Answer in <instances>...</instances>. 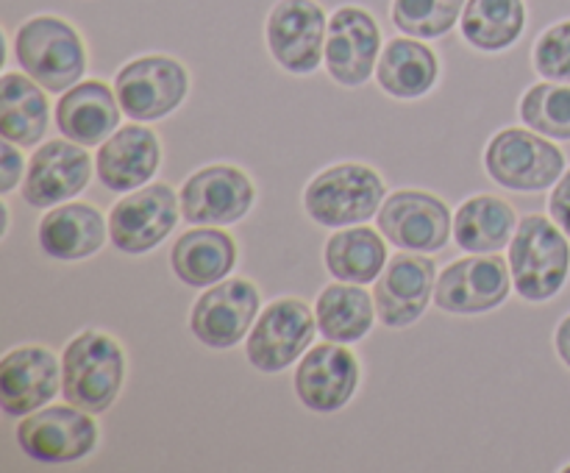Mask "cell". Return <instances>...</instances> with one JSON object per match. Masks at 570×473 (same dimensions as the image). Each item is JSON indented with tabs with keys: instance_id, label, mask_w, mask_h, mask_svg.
Instances as JSON below:
<instances>
[{
	"instance_id": "21",
	"label": "cell",
	"mask_w": 570,
	"mask_h": 473,
	"mask_svg": "<svg viewBox=\"0 0 570 473\" xmlns=\"http://www.w3.org/2000/svg\"><path fill=\"white\" fill-rule=\"evenodd\" d=\"M120 100L104 81H81L56 104V126L61 137L78 145H100L120 126Z\"/></svg>"
},
{
	"instance_id": "9",
	"label": "cell",
	"mask_w": 570,
	"mask_h": 473,
	"mask_svg": "<svg viewBox=\"0 0 570 473\" xmlns=\"http://www.w3.org/2000/svg\"><path fill=\"white\" fill-rule=\"evenodd\" d=\"M379 228L401 250L434 254L445 248L451 237L449 206L432 193L401 189L393 193L379 209Z\"/></svg>"
},
{
	"instance_id": "33",
	"label": "cell",
	"mask_w": 570,
	"mask_h": 473,
	"mask_svg": "<svg viewBox=\"0 0 570 473\" xmlns=\"http://www.w3.org/2000/svg\"><path fill=\"white\" fill-rule=\"evenodd\" d=\"M20 176L22 154L14 148V142L3 139V145H0V187H3V193H11L17 187V181H20Z\"/></svg>"
},
{
	"instance_id": "7",
	"label": "cell",
	"mask_w": 570,
	"mask_h": 473,
	"mask_svg": "<svg viewBox=\"0 0 570 473\" xmlns=\"http://www.w3.org/2000/svg\"><path fill=\"white\" fill-rule=\"evenodd\" d=\"M189 76L170 56H142L117 72L115 92L131 120H159L184 104Z\"/></svg>"
},
{
	"instance_id": "36",
	"label": "cell",
	"mask_w": 570,
	"mask_h": 473,
	"mask_svg": "<svg viewBox=\"0 0 570 473\" xmlns=\"http://www.w3.org/2000/svg\"><path fill=\"white\" fill-rule=\"evenodd\" d=\"M568 471H570V465H568Z\"/></svg>"
},
{
	"instance_id": "22",
	"label": "cell",
	"mask_w": 570,
	"mask_h": 473,
	"mask_svg": "<svg viewBox=\"0 0 570 473\" xmlns=\"http://www.w3.org/2000/svg\"><path fill=\"white\" fill-rule=\"evenodd\" d=\"M106 231L109 226H106L100 209L89 204H65L42 217L39 245L50 259L78 262L104 248Z\"/></svg>"
},
{
	"instance_id": "31",
	"label": "cell",
	"mask_w": 570,
	"mask_h": 473,
	"mask_svg": "<svg viewBox=\"0 0 570 473\" xmlns=\"http://www.w3.org/2000/svg\"><path fill=\"white\" fill-rule=\"evenodd\" d=\"M468 0H393V22L406 37L438 39L454 28Z\"/></svg>"
},
{
	"instance_id": "15",
	"label": "cell",
	"mask_w": 570,
	"mask_h": 473,
	"mask_svg": "<svg viewBox=\"0 0 570 473\" xmlns=\"http://www.w3.org/2000/svg\"><path fill=\"white\" fill-rule=\"evenodd\" d=\"M434 287H438V270L432 259L423 254L393 256L379 273L373 289L379 321L390 328L412 326L426 312Z\"/></svg>"
},
{
	"instance_id": "28",
	"label": "cell",
	"mask_w": 570,
	"mask_h": 473,
	"mask_svg": "<svg viewBox=\"0 0 570 473\" xmlns=\"http://www.w3.org/2000/svg\"><path fill=\"white\" fill-rule=\"evenodd\" d=\"M387 265V248L373 228H345L326 243V267L337 282H376Z\"/></svg>"
},
{
	"instance_id": "18",
	"label": "cell",
	"mask_w": 570,
	"mask_h": 473,
	"mask_svg": "<svg viewBox=\"0 0 570 473\" xmlns=\"http://www.w3.org/2000/svg\"><path fill=\"white\" fill-rule=\"evenodd\" d=\"M92 176L89 154L72 139H50L28 161L26 181H22V198L37 209L61 204L81 193Z\"/></svg>"
},
{
	"instance_id": "23",
	"label": "cell",
	"mask_w": 570,
	"mask_h": 473,
	"mask_svg": "<svg viewBox=\"0 0 570 473\" xmlns=\"http://www.w3.org/2000/svg\"><path fill=\"white\" fill-rule=\"evenodd\" d=\"M237 262V245L217 228H193L181 234L170 250L173 273L189 287H209L223 282Z\"/></svg>"
},
{
	"instance_id": "19",
	"label": "cell",
	"mask_w": 570,
	"mask_h": 473,
	"mask_svg": "<svg viewBox=\"0 0 570 473\" xmlns=\"http://www.w3.org/2000/svg\"><path fill=\"white\" fill-rule=\"evenodd\" d=\"M59 359L42 345H22L0 362V406L9 417L31 415L59 393Z\"/></svg>"
},
{
	"instance_id": "29",
	"label": "cell",
	"mask_w": 570,
	"mask_h": 473,
	"mask_svg": "<svg viewBox=\"0 0 570 473\" xmlns=\"http://www.w3.org/2000/svg\"><path fill=\"white\" fill-rule=\"evenodd\" d=\"M527 26L521 0H468L462 11V33L479 50H504L518 42Z\"/></svg>"
},
{
	"instance_id": "2",
	"label": "cell",
	"mask_w": 570,
	"mask_h": 473,
	"mask_svg": "<svg viewBox=\"0 0 570 473\" xmlns=\"http://www.w3.org/2000/svg\"><path fill=\"white\" fill-rule=\"evenodd\" d=\"M568 234L543 215H529L518 223L510 243L512 284L523 300H549L566 287L570 270Z\"/></svg>"
},
{
	"instance_id": "27",
	"label": "cell",
	"mask_w": 570,
	"mask_h": 473,
	"mask_svg": "<svg viewBox=\"0 0 570 473\" xmlns=\"http://www.w3.org/2000/svg\"><path fill=\"white\" fill-rule=\"evenodd\" d=\"M373 300L376 298H371L362 284H332L317 298V328L332 343H356L373 326V317H376Z\"/></svg>"
},
{
	"instance_id": "1",
	"label": "cell",
	"mask_w": 570,
	"mask_h": 473,
	"mask_svg": "<svg viewBox=\"0 0 570 473\" xmlns=\"http://www.w3.org/2000/svg\"><path fill=\"white\" fill-rule=\"evenodd\" d=\"M126 376L120 343L104 332L76 334L61 356V390L67 404L83 412H106L117 401Z\"/></svg>"
},
{
	"instance_id": "5",
	"label": "cell",
	"mask_w": 570,
	"mask_h": 473,
	"mask_svg": "<svg viewBox=\"0 0 570 473\" xmlns=\"http://www.w3.org/2000/svg\"><path fill=\"white\" fill-rule=\"evenodd\" d=\"M490 178L515 193L549 189L566 173V156L549 139L527 128H504L484 150Z\"/></svg>"
},
{
	"instance_id": "35",
	"label": "cell",
	"mask_w": 570,
	"mask_h": 473,
	"mask_svg": "<svg viewBox=\"0 0 570 473\" xmlns=\"http://www.w3.org/2000/svg\"><path fill=\"white\" fill-rule=\"evenodd\" d=\"M557 354H560L562 362L570 367V315L560 323V328H557Z\"/></svg>"
},
{
	"instance_id": "10",
	"label": "cell",
	"mask_w": 570,
	"mask_h": 473,
	"mask_svg": "<svg viewBox=\"0 0 570 473\" xmlns=\"http://www.w3.org/2000/svg\"><path fill=\"white\" fill-rule=\"evenodd\" d=\"M254 206V184L232 165H212L181 187V215L193 226H228Z\"/></svg>"
},
{
	"instance_id": "34",
	"label": "cell",
	"mask_w": 570,
	"mask_h": 473,
	"mask_svg": "<svg viewBox=\"0 0 570 473\" xmlns=\"http://www.w3.org/2000/svg\"><path fill=\"white\" fill-rule=\"evenodd\" d=\"M549 209L557 226H560L570 237V170L562 173V178L557 181L554 193H551V200H549Z\"/></svg>"
},
{
	"instance_id": "12",
	"label": "cell",
	"mask_w": 570,
	"mask_h": 473,
	"mask_svg": "<svg viewBox=\"0 0 570 473\" xmlns=\"http://www.w3.org/2000/svg\"><path fill=\"white\" fill-rule=\"evenodd\" d=\"M176 220L178 198L170 184H150L111 209L109 237L122 254H148L173 231Z\"/></svg>"
},
{
	"instance_id": "32",
	"label": "cell",
	"mask_w": 570,
	"mask_h": 473,
	"mask_svg": "<svg viewBox=\"0 0 570 473\" xmlns=\"http://www.w3.org/2000/svg\"><path fill=\"white\" fill-rule=\"evenodd\" d=\"M534 67L549 81L570 83V20L557 22L538 39Z\"/></svg>"
},
{
	"instance_id": "11",
	"label": "cell",
	"mask_w": 570,
	"mask_h": 473,
	"mask_svg": "<svg viewBox=\"0 0 570 473\" xmlns=\"http://www.w3.org/2000/svg\"><path fill=\"white\" fill-rule=\"evenodd\" d=\"M256 312L259 289L248 278H228L195 300L189 328L206 348H232L254 326Z\"/></svg>"
},
{
	"instance_id": "24",
	"label": "cell",
	"mask_w": 570,
	"mask_h": 473,
	"mask_svg": "<svg viewBox=\"0 0 570 473\" xmlns=\"http://www.w3.org/2000/svg\"><path fill=\"white\" fill-rule=\"evenodd\" d=\"M515 209L495 195H476L465 200L454 215L456 245L468 254H495L512 243Z\"/></svg>"
},
{
	"instance_id": "26",
	"label": "cell",
	"mask_w": 570,
	"mask_h": 473,
	"mask_svg": "<svg viewBox=\"0 0 570 473\" xmlns=\"http://www.w3.org/2000/svg\"><path fill=\"white\" fill-rule=\"evenodd\" d=\"M438 56L415 39H393L379 59V83L393 98H421L438 81Z\"/></svg>"
},
{
	"instance_id": "17",
	"label": "cell",
	"mask_w": 570,
	"mask_h": 473,
	"mask_svg": "<svg viewBox=\"0 0 570 473\" xmlns=\"http://www.w3.org/2000/svg\"><path fill=\"white\" fill-rule=\"evenodd\" d=\"M379 31L371 11L360 6H343L334 11L326 37V70L343 87H360L376 70Z\"/></svg>"
},
{
	"instance_id": "30",
	"label": "cell",
	"mask_w": 570,
	"mask_h": 473,
	"mask_svg": "<svg viewBox=\"0 0 570 473\" xmlns=\"http://www.w3.org/2000/svg\"><path fill=\"white\" fill-rule=\"evenodd\" d=\"M521 117L538 134L570 139V83L549 81L529 89L521 100Z\"/></svg>"
},
{
	"instance_id": "8",
	"label": "cell",
	"mask_w": 570,
	"mask_h": 473,
	"mask_svg": "<svg viewBox=\"0 0 570 473\" xmlns=\"http://www.w3.org/2000/svg\"><path fill=\"white\" fill-rule=\"evenodd\" d=\"M317 317L301 298H278L250 326L245 354L262 373H278L293 365L312 345Z\"/></svg>"
},
{
	"instance_id": "14",
	"label": "cell",
	"mask_w": 570,
	"mask_h": 473,
	"mask_svg": "<svg viewBox=\"0 0 570 473\" xmlns=\"http://www.w3.org/2000/svg\"><path fill=\"white\" fill-rule=\"evenodd\" d=\"M326 14L315 0H278L267 20V48L284 70L306 76L323 59Z\"/></svg>"
},
{
	"instance_id": "16",
	"label": "cell",
	"mask_w": 570,
	"mask_h": 473,
	"mask_svg": "<svg viewBox=\"0 0 570 473\" xmlns=\"http://www.w3.org/2000/svg\"><path fill=\"white\" fill-rule=\"evenodd\" d=\"M356 384H360V362L348 348H343V343L332 339L312 345L295 371V393L301 404L321 415L343 410L356 393Z\"/></svg>"
},
{
	"instance_id": "4",
	"label": "cell",
	"mask_w": 570,
	"mask_h": 473,
	"mask_svg": "<svg viewBox=\"0 0 570 473\" xmlns=\"http://www.w3.org/2000/svg\"><path fill=\"white\" fill-rule=\"evenodd\" d=\"M384 198V181L367 165H334L309 181L304 206L321 226H356L376 217Z\"/></svg>"
},
{
	"instance_id": "20",
	"label": "cell",
	"mask_w": 570,
	"mask_h": 473,
	"mask_svg": "<svg viewBox=\"0 0 570 473\" xmlns=\"http://www.w3.org/2000/svg\"><path fill=\"white\" fill-rule=\"evenodd\" d=\"M161 165V142L150 128L122 126L100 145L95 170L104 187L131 193L154 178Z\"/></svg>"
},
{
	"instance_id": "25",
	"label": "cell",
	"mask_w": 570,
	"mask_h": 473,
	"mask_svg": "<svg viewBox=\"0 0 570 473\" xmlns=\"http://www.w3.org/2000/svg\"><path fill=\"white\" fill-rule=\"evenodd\" d=\"M48 98L31 76L6 72L0 92V134L20 148H31L48 131Z\"/></svg>"
},
{
	"instance_id": "6",
	"label": "cell",
	"mask_w": 570,
	"mask_h": 473,
	"mask_svg": "<svg viewBox=\"0 0 570 473\" xmlns=\"http://www.w3.org/2000/svg\"><path fill=\"white\" fill-rule=\"evenodd\" d=\"M17 445L22 454L45 465H65L89 456L98 445V423L92 412L78 406H45L22 417L17 426Z\"/></svg>"
},
{
	"instance_id": "3",
	"label": "cell",
	"mask_w": 570,
	"mask_h": 473,
	"mask_svg": "<svg viewBox=\"0 0 570 473\" xmlns=\"http://www.w3.org/2000/svg\"><path fill=\"white\" fill-rule=\"evenodd\" d=\"M14 53L22 70L48 92H67L81 81L87 50L70 22L59 17H31L14 37Z\"/></svg>"
},
{
	"instance_id": "13",
	"label": "cell",
	"mask_w": 570,
	"mask_h": 473,
	"mask_svg": "<svg viewBox=\"0 0 570 473\" xmlns=\"http://www.w3.org/2000/svg\"><path fill=\"white\" fill-rule=\"evenodd\" d=\"M510 284V265L501 256H471L440 273L434 304L454 315H479L504 304Z\"/></svg>"
}]
</instances>
